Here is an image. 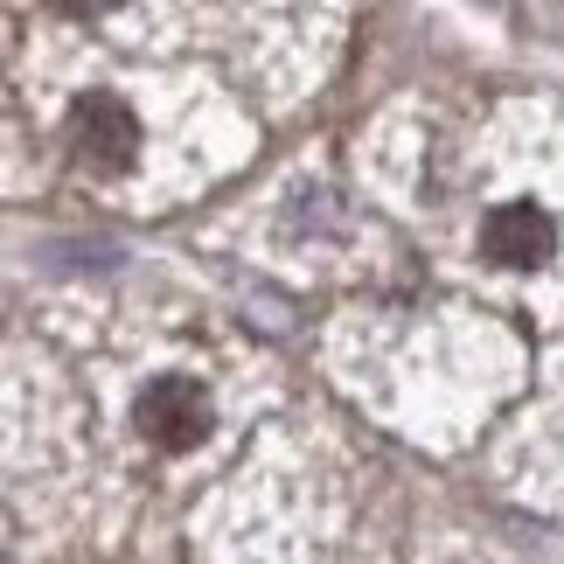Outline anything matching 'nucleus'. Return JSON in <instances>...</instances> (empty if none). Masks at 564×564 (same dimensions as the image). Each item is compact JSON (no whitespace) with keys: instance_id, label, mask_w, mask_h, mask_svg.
Listing matches in <instances>:
<instances>
[{"instance_id":"f257e3e1","label":"nucleus","mask_w":564,"mask_h":564,"mask_svg":"<svg viewBox=\"0 0 564 564\" xmlns=\"http://www.w3.org/2000/svg\"><path fill=\"white\" fill-rule=\"evenodd\" d=\"M140 432L154 446L167 453H188V446H203V432H209V398H203V383L195 377H154L140 390Z\"/></svg>"},{"instance_id":"f03ea898","label":"nucleus","mask_w":564,"mask_h":564,"mask_svg":"<svg viewBox=\"0 0 564 564\" xmlns=\"http://www.w3.org/2000/svg\"><path fill=\"white\" fill-rule=\"evenodd\" d=\"M70 147H77L84 167H126V161H133V147H140L133 105L112 98V91L77 98V112H70Z\"/></svg>"},{"instance_id":"7ed1b4c3","label":"nucleus","mask_w":564,"mask_h":564,"mask_svg":"<svg viewBox=\"0 0 564 564\" xmlns=\"http://www.w3.org/2000/svg\"><path fill=\"white\" fill-rule=\"evenodd\" d=\"M557 245V224L536 203H502L481 224V251L495 258V265H516V272H530V265H544Z\"/></svg>"},{"instance_id":"20e7f679","label":"nucleus","mask_w":564,"mask_h":564,"mask_svg":"<svg viewBox=\"0 0 564 564\" xmlns=\"http://www.w3.org/2000/svg\"><path fill=\"white\" fill-rule=\"evenodd\" d=\"M63 8H70V14H112L119 0H63Z\"/></svg>"}]
</instances>
